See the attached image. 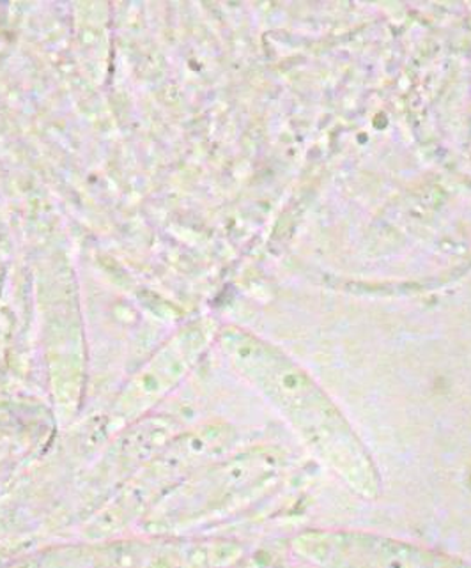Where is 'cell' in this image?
<instances>
[{
    "label": "cell",
    "instance_id": "6da1fadb",
    "mask_svg": "<svg viewBox=\"0 0 471 568\" xmlns=\"http://www.w3.org/2000/svg\"><path fill=\"white\" fill-rule=\"evenodd\" d=\"M220 346L319 464L360 498H380L383 480L371 452L332 397L297 362L241 329L223 332Z\"/></svg>",
    "mask_w": 471,
    "mask_h": 568
},
{
    "label": "cell",
    "instance_id": "7a4b0ae2",
    "mask_svg": "<svg viewBox=\"0 0 471 568\" xmlns=\"http://www.w3.org/2000/svg\"><path fill=\"white\" fill-rule=\"evenodd\" d=\"M291 547L318 568H471L459 556L363 529H305Z\"/></svg>",
    "mask_w": 471,
    "mask_h": 568
}]
</instances>
